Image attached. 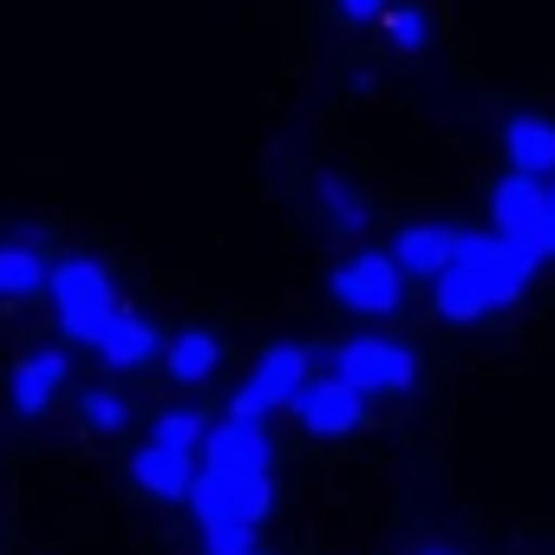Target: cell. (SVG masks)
Returning <instances> with one entry per match:
<instances>
[{
    "instance_id": "9c48e42d",
    "label": "cell",
    "mask_w": 555,
    "mask_h": 555,
    "mask_svg": "<svg viewBox=\"0 0 555 555\" xmlns=\"http://www.w3.org/2000/svg\"><path fill=\"white\" fill-rule=\"evenodd\" d=\"M295 418L314 431V438H347L360 418H366V392H353L340 373L334 379H308L295 392Z\"/></svg>"
},
{
    "instance_id": "7a4b0ae2",
    "label": "cell",
    "mask_w": 555,
    "mask_h": 555,
    "mask_svg": "<svg viewBox=\"0 0 555 555\" xmlns=\"http://www.w3.org/2000/svg\"><path fill=\"white\" fill-rule=\"evenodd\" d=\"M490 216L509 242H522L535 255H555V183H542L529 170H509L490 196Z\"/></svg>"
},
{
    "instance_id": "52a82bcc",
    "label": "cell",
    "mask_w": 555,
    "mask_h": 555,
    "mask_svg": "<svg viewBox=\"0 0 555 555\" xmlns=\"http://www.w3.org/2000/svg\"><path fill=\"white\" fill-rule=\"evenodd\" d=\"M268 464H274V444H268V425L255 412H229L222 425H209V438H203L209 477H261Z\"/></svg>"
},
{
    "instance_id": "3957f363",
    "label": "cell",
    "mask_w": 555,
    "mask_h": 555,
    "mask_svg": "<svg viewBox=\"0 0 555 555\" xmlns=\"http://www.w3.org/2000/svg\"><path fill=\"white\" fill-rule=\"evenodd\" d=\"M47 295H53V308H60V327H66V340H86L112 308H118V288H112V274L92 261V255H66L60 268H53V282H47Z\"/></svg>"
},
{
    "instance_id": "4fadbf2b",
    "label": "cell",
    "mask_w": 555,
    "mask_h": 555,
    "mask_svg": "<svg viewBox=\"0 0 555 555\" xmlns=\"http://www.w3.org/2000/svg\"><path fill=\"white\" fill-rule=\"evenodd\" d=\"M431 308H438V321H483V314H496V301L477 282L470 261H451L438 282H431Z\"/></svg>"
},
{
    "instance_id": "cb8c5ba5",
    "label": "cell",
    "mask_w": 555,
    "mask_h": 555,
    "mask_svg": "<svg viewBox=\"0 0 555 555\" xmlns=\"http://www.w3.org/2000/svg\"><path fill=\"white\" fill-rule=\"evenodd\" d=\"M242 555H261V548H242Z\"/></svg>"
},
{
    "instance_id": "5bb4252c",
    "label": "cell",
    "mask_w": 555,
    "mask_h": 555,
    "mask_svg": "<svg viewBox=\"0 0 555 555\" xmlns=\"http://www.w3.org/2000/svg\"><path fill=\"white\" fill-rule=\"evenodd\" d=\"M503 151H509V170H529V177H555V118L516 112V118L503 125Z\"/></svg>"
},
{
    "instance_id": "8992f818",
    "label": "cell",
    "mask_w": 555,
    "mask_h": 555,
    "mask_svg": "<svg viewBox=\"0 0 555 555\" xmlns=\"http://www.w3.org/2000/svg\"><path fill=\"white\" fill-rule=\"evenodd\" d=\"M457 261H470V268H477V282L490 288V301H496V308L522 301V288L535 282V268H542V255H535V248H522V242H509L503 229H490V235H464Z\"/></svg>"
},
{
    "instance_id": "30bf717a",
    "label": "cell",
    "mask_w": 555,
    "mask_h": 555,
    "mask_svg": "<svg viewBox=\"0 0 555 555\" xmlns=\"http://www.w3.org/2000/svg\"><path fill=\"white\" fill-rule=\"evenodd\" d=\"M86 347H92L105 366L138 373V366H151V360H157V327H151L144 314H131V308H112V314L86 334Z\"/></svg>"
},
{
    "instance_id": "d4e9b609",
    "label": "cell",
    "mask_w": 555,
    "mask_h": 555,
    "mask_svg": "<svg viewBox=\"0 0 555 555\" xmlns=\"http://www.w3.org/2000/svg\"><path fill=\"white\" fill-rule=\"evenodd\" d=\"M425 555H444V548H425Z\"/></svg>"
},
{
    "instance_id": "277c9868",
    "label": "cell",
    "mask_w": 555,
    "mask_h": 555,
    "mask_svg": "<svg viewBox=\"0 0 555 555\" xmlns=\"http://www.w3.org/2000/svg\"><path fill=\"white\" fill-rule=\"evenodd\" d=\"M399 295H405V268H399V255L386 248H360V255H347L340 261V274H334V301L347 308V314H366V321H386V314H399Z\"/></svg>"
},
{
    "instance_id": "8fae6325",
    "label": "cell",
    "mask_w": 555,
    "mask_h": 555,
    "mask_svg": "<svg viewBox=\"0 0 555 555\" xmlns=\"http://www.w3.org/2000/svg\"><path fill=\"white\" fill-rule=\"evenodd\" d=\"M457 248H464V229H451V222H412L392 242V255H399V268L412 282H438V274L457 261Z\"/></svg>"
},
{
    "instance_id": "7402d4cb",
    "label": "cell",
    "mask_w": 555,
    "mask_h": 555,
    "mask_svg": "<svg viewBox=\"0 0 555 555\" xmlns=\"http://www.w3.org/2000/svg\"><path fill=\"white\" fill-rule=\"evenodd\" d=\"M203 548L209 555H242V548H255V529H216V535H203Z\"/></svg>"
},
{
    "instance_id": "603a6c76",
    "label": "cell",
    "mask_w": 555,
    "mask_h": 555,
    "mask_svg": "<svg viewBox=\"0 0 555 555\" xmlns=\"http://www.w3.org/2000/svg\"><path fill=\"white\" fill-rule=\"evenodd\" d=\"M386 8H392V0H340L347 21H386Z\"/></svg>"
},
{
    "instance_id": "ac0fdd59",
    "label": "cell",
    "mask_w": 555,
    "mask_h": 555,
    "mask_svg": "<svg viewBox=\"0 0 555 555\" xmlns=\"http://www.w3.org/2000/svg\"><path fill=\"white\" fill-rule=\"evenodd\" d=\"M53 282V274H47V261L27 248V242H8V248H0V295H8V301H27V295H40Z\"/></svg>"
},
{
    "instance_id": "ba28073f",
    "label": "cell",
    "mask_w": 555,
    "mask_h": 555,
    "mask_svg": "<svg viewBox=\"0 0 555 555\" xmlns=\"http://www.w3.org/2000/svg\"><path fill=\"white\" fill-rule=\"evenodd\" d=\"M308 386V347H268L255 379L229 399V412H274V405H295V392Z\"/></svg>"
},
{
    "instance_id": "7c38bea8",
    "label": "cell",
    "mask_w": 555,
    "mask_h": 555,
    "mask_svg": "<svg viewBox=\"0 0 555 555\" xmlns=\"http://www.w3.org/2000/svg\"><path fill=\"white\" fill-rule=\"evenodd\" d=\"M131 483L138 490H151V496H190V483H196V451H177V444H144L138 457H131Z\"/></svg>"
},
{
    "instance_id": "ffe728a7",
    "label": "cell",
    "mask_w": 555,
    "mask_h": 555,
    "mask_svg": "<svg viewBox=\"0 0 555 555\" xmlns=\"http://www.w3.org/2000/svg\"><path fill=\"white\" fill-rule=\"evenodd\" d=\"M386 40H392L399 53H425V40H431V21H425L418 8H386Z\"/></svg>"
},
{
    "instance_id": "6da1fadb",
    "label": "cell",
    "mask_w": 555,
    "mask_h": 555,
    "mask_svg": "<svg viewBox=\"0 0 555 555\" xmlns=\"http://www.w3.org/2000/svg\"><path fill=\"white\" fill-rule=\"evenodd\" d=\"M190 509H196V529L216 535V529H255L268 509H274V477H209L196 470L190 483Z\"/></svg>"
},
{
    "instance_id": "d6986e66",
    "label": "cell",
    "mask_w": 555,
    "mask_h": 555,
    "mask_svg": "<svg viewBox=\"0 0 555 555\" xmlns=\"http://www.w3.org/2000/svg\"><path fill=\"white\" fill-rule=\"evenodd\" d=\"M157 444H177V451H203V438H209V425H203V412H164L157 418V431H151Z\"/></svg>"
},
{
    "instance_id": "e0dca14e",
    "label": "cell",
    "mask_w": 555,
    "mask_h": 555,
    "mask_svg": "<svg viewBox=\"0 0 555 555\" xmlns=\"http://www.w3.org/2000/svg\"><path fill=\"white\" fill-rule=\"evenodd\" d=\"M164 366H170V379H183V386H203V379L222 366V340H216L209 327H190V334H177V340H170Z\"/></svg>"
},
{
    "instance_id": "9a60e30c",
    "label": "cell",
    "mask_w": 555,
    "mask_h": 555,
    "mask_svg": "<svg viewBox=\"0 0 555 555\" xmlns=\"http://www.w3.org/2000/svg\"><path fill=\"white\" fill-rule=\"evenodd\" d=\"M60 386H66V353H53V347L27 353V360L14 366V412L40 418V412L53 405V392H60Z\"/></svg>"
},
{
    "instance_id": "5b68a950",
    "label": "cell",
    "mask_w": 555,
    "mask_h": 555,
    "mask_svg": "<svg viewBox=\"0 0 555 555\" xmlns=\"http://www.w3.org/2000/svg\"><path fill=\"white\" fill-rule=\"evenodd\" d=\"M334 373H340L353 392H366V399H392V392H405V386L418 379V360H412V347H399V340L360 334V340H347V347L334 353Z\"/></svg>"
},
{
    "instance_id": "2e32d148",
    "label": "cell",
    "mask_w": 555,
    "mask_h": 555,
    "mask_svg": "<svg viewBox=\"0 0 555 555\" xmlns=\"http://www.w3.org/2000/svg\"><path fill=\"white\" fill-rule=\"evenodd\" d=\"M314 203H321V222H327L334 235H366V229H373V203H366L347 177H321V183H314Z\"/></svg>"
},
{
    "instance_id": "44dd1931",
    "label": "cell",
    "mask_w": 555,
    "mask_h": 555,
    "mask_svg": "<svg viewBox=\"0 0 555 555\" xmlns=\"http://www.w3.org/2000/svg\"><path fill=\"white\" fill-rule=\"evenodd\" d=\"M79 418H86L92 431H118V425L131 418V405H125L118 392H86V399H79Z\"/></svg>"
}]
</instances>
